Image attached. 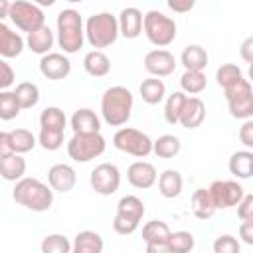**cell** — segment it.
<instances>
[{
  "label": "cell",
  "instance_id": "ba28073f",
  "mask_svg": "<svg viewBox=\"0 0 253 253\" xmlns=\"http://www.w3.org/2000/svg\"><path fill=\"white\" fill-rule=\"evenodd\" d=\"M105 138L101 132L97 134H73L67 142V154L75 162H89L105 152Z\"/></svg>",
  "mask_w": 253,
  "mask_h": 253
},
{
  "label": "cell",
  "instance_id": "7bdbcfd3",
  "mask_svg": "<svg viewBox=\"0 0 253 253\" xmlns=\"http://www.w3.org/2000/svg\"><path fill=\"white\" fill-rule=\"evenodd\" d=\"M237 215L241 221H253V196L245 194L243 200L237 204Z\"/></svg>",
  "mask_w": 253,
  "mask_h": 253
},
{
  "label": "cell",
  "instance_id": "681fc988",
  "mask_svg": "<svg viewBox=\"0 0 253 253\" xmlns=\"http://www.w3.org/2000/svg\"><path fill=\"white\" fill-rule=\"evenodd\" d=\"M146 253H172V251H170L168 243H148Z\"/></svg>",
  "mask_w": 253,
  "mask_h": 253
},
{
  "label": "cell",
  "instance_id": "ee69618b",
  "mask_svg": "<svg viewBox=\"0 0 253 253\" xmlns=\"http://www.w3.org/2000/svg\"><path fill=\"white\" fill-rule=\"evenodd\" d=\"M14 81H16V73H14L12 65L6 63L4 59H0V91H6Z\"/></svg>",
  "mask_w": 253,
  "mask_h": 253
},
{
  "label": "cell",
  "instance_id": "52a82bcc",
  "mask_svg": "<svg viewBox=\"0 0 253 253\" xmlns=\"http://www.w3.org/2000/svg\"><path fill=\"white\" fill-rule=\"evenodd\" d=\"M113 144L117 150L126 152L130 156L136 158H146L152 152V140L148 134H144L138 128H130V126H123L115 132L113 136Z\"/></svg>",
  "mask_w": 253,
  "mask_h": 253
},
{
  "label": "cell",
  "instance_id": "9a60e30c",
  "mask_svg": "<svg viewBox=\"0 0 253 253\" xmlns=\"http://www.w3.org/2000/svg\"><path fill=\"white\" fill-rule=\"evenodd\" d=\"M156 168L150 164V162H144V160H136L128 166L126 170V180L130 186L138 188V190H146V188H152L156 184Z\"/></svg>",
  "mask_w": 253,
  "mask_h": 253
},
{
  "label": "cell",
  "instance_id": "83f0119b",
  "mask_svg": "<svg viewBox=\"0 0 253 253\" xmlns=\"http://www.w3.org/2000/svg\"><path fill=\"white\" fill-rule=\"evenodd\" d=\"M192 211L198 219H210L215 213V206L211 202L208 188H198L192 194Z\"/></svg>",
  "mask_w": 253,
  "mask_h": 253
},
{
  "label": "cell",
  "instance_id": "bcb514c9",
  "mask_svg": "<svg viewBox=\"0 0 253 253\" xmlns=\"http://www.w3.org/2000/svg\"><path fill=\"white\" fill-rule=\"evenodd\" d=\"M168 8L184 14V12H190L194 8V2L192 0H168Z\"/></svg>",
  "mask_w": 253,
  "mask_h": 253
},
{
  "label": "cell",
  "instance_id": "d4e9b609",
  "mask_svg": "<svg viewBox=\"0 0 253 253\" xmlns=\"http://www.w3.org/2000/svg\"><path fill=\"white\" fill-rule=\"evenodd\" d=\"M227 166H229V172L235 178H239V180L251 178V174H253V152H249V150L233 152Z\"/></svg>",
  "mask_w": 253,
  "mask_h": 253
},
{
  "label": "cell",
  "instance_id": "603a6c76",
  "mask_svg": "<svg viewBox=\"0 0 253 253\" xmlns=\"http://www.w3.org/2000/svg\"><path fill=\"white\" fill-rule=\"evenodd\" d=\"M26 174V160L22 158V154H8L4 158H0V176L8 182H18L22 180Z\"/></svg>",
  "mask_w": 253,
  "mask_h": 253
},
{
  "label": "cell",
  "instance_id": "7a4b0ae2",
  "mask_svg": "<svg viewBox=\"0 0 253 253\" xmlns=\"http://www.w3.org/2000/svg\"><path fill=\"white\" fill-rule=\"evenodd\" d=\"M12 198L16 204L32 211H47L53 204V190L38 178H22L16 182Z\"/></svg>",
  "mask_w": 253,
  "mask_h": 253
},
{
  "label": "cell",
  "instance_id": "ffe728a7",
  "mask_svg": "<svg viewBox=\"0 0 253 253\" xmlns=\"http://www.w3.org/2000/svg\"><path fill=\"white\" fill-rule=\"evenodd\" d=\"M24 49V40L18 32H14L10 26L0 22V57L12 59L18 57Z\"/></svg>",
  "mask_w": 253,
  "mask_h": 253
},
{
  "label": "cell",
  "instance_id": "9c48e42d",
  "mask_svg": "<svg viewBox=\"0 0 253 253\" xmlns=\"http://www.w3.org/2000/svg\"><path fill=\"white\" fill-rule=\"evenodd\" d=\"M8 18L16 24L18 30L28 32V34H32L38 28L45 26V16H43L42 8L38 4H34V2H26V0L10 2Z\"/></svg>",
  "mask_w": 253,
  "mask_h": 253
},
{
  "label": "cell",
  "instance_id": "7402d4cb",
  "mask_svg": "<svg viewBox=\"0 0 253 253\" xmlns=\"http://www.w3.org/2000/svg\"><path fill=\"white\" fill-rule=\"evenodd\" d=\"M208 51L198 43L186 45L180 55V61L186 67V71H204L208 67Z\"/></svg>",
  "mask_w": 253,
  "mask_h": 253
},
{
  "label": "cell",
  "instance_id": "ac0fdd59",
  "mask_svg": "<svg viewBox=\"0 0 253 253\" xmlns=\"http://www.w3.org/2000/svg\"><path fill=\"white\" fill-rule=\"evenodd\" d=\"M206 119V105L200 97H186L178 123L184 128H198Z\"/></svg>",
  "mask_w": 253,
  "mask_h": 253
},
{
  "label": "cell",
  "instance_id": "30bf717a",
  "mask_svg": "<svg viewBox=\"0 0 253 253\" xmlns=\"http://www.w3.org/2000/svg\"><path fill=\"white\" fill-rule=\"evenodd\" d=\"M223 93H225V101H227V107L233 119L249 121L253 117V89L247 79H241L235 87Z\"/></svg>",
  "mask_w": 253,
  "mask_h": 253
},
{
  "label": "cell",
  "instance_id": "6da1fadb",
  "mask_svg": "<svg viewBox=\"0 0 253 253\" xmlns=\"http://www.w3.org/2000/svg\"><path fill=\"white\" fill-rule=\"evenodd\" d=\"M132 93L123 85L109 87L101 97V115L107 125L123 126L128 123L132 113Z\"/></svg>",
  "mask_w": 253,
  "mask_h": 253
},
{
  "label": "cell",
  "instance_id": "f6af8a7d",
  "mask_svg": "<svg viewBox=\"0 0 253 253\" xmlns=\"http://www.w3.org/2000/svg\"><path fill=\"white\" fill-rule=\"evenodd\" d=\"M239 140L247 146V148H251L253 146V121L249 119V121H245L243 123V126L239 128Z\"/></svg>",
  "mask_w": 253,
  "mask_h": 253
},
{
  "label": "cell",
  "instance_id": "e575fe53",
  "mask_svg": "<svg viewBox=\"0 0 253 253\" xmlns=\"http://www.w3.org/2000/svg\"><path fill=\"white\" fill-rule=\"evenodd\" d=\"M215 79H217L219 87H221L223 91H227V89L235 87V85H237L241 79H245V77H243V73H241V69H239L237 65H233V63H223V65L217 69Z\"/></svg>",
  "mask_w": 253,
  "mask_h": 253
},
{
  "label": "cell",
  "instance_id": "484cf974",
  "mask_svg": "<svg viewBox=\"0 0 253 253\" xmlns=\"http://www.w3.org/2000/svg\"><path fill=\"white\" fill-rule=\"evenodd\" d=\"M26 43H28V47H30L34 53L45 55V53H49V49H51V45H53V32L49 30V26H42V28H38L36 32L28 34Z\"/></svg>",
  "mask_w": 253,
  "mask_h": 253
},
{
  "label": "cell",
  "instance_id": "e0dca14e",
  "mask_svg": "<svg viewBox=\"0 0 253 253\" xmlns=\"http://www.w3.org/2000/svg\"><path fill=\"white\" fill-rule=\"evenodd\" d=\"M117 22H119V34L126 40H134L142 34V12L138 8L132 6L123 8Z\"/></svg>",
  "mask_w": 253,
  "mask_h": 253
},
{
  "label": "cell",
  "instance_id": "f907efd6",
  "mask_svg": "<svg viewBox=\"0 0 253 253\" xmlns=\"http://www.w3.org/2000/svg\"><path fill=\"white\" fill-rule=\"evenodd\" d=\"M251 45H253V40H251V38H247V40L243 42V45H241V55H243V59H245L247 63L251 61V49H253Z\"/></svg>",
  "mask_w": 253,
  "mask_h": 253
},
{
  "label": "cell",
  "instance_id": "c3c4849f",
  "mask_svg": "<svg viewBox=\"0 0 253 253\" xmlns=\"http://www.w3.org/2000/svg\"><path fill=\"white\" fill-rule=\"evenodd\" d=\"M12 140H10V132L6 130H0V158L12 154Z\"/></svg>",
  "mask_w": 253,
  "mask_h": 253
},
{
  "label": "cell",
  "instance_id": "2e32d148",
  "mask_svg": "<svg viewBox=\"0 0 253 253\" xmlns=\"http://www.w3.org/2000/svg\"><path fill=\"white\" fill-rule=\"evenodd\" d=\"M47 182H49V188L53 192L67 194V192L73 190V186L77 182V174L69 164H63V162L61 164H53L47 170Z\"/></svg>",
  "mask_w": 253,
  "mask_h": 253
},
{
  "label": "cell",
  "instance_id": "7c38bea8",
  "mask_svg": "<svg viewBox=\"0 0 253 253\" xmlns=\"http://www.w3.org/2000/svg\"><path fill=\"white\" fill-rule=\"evenodd\" d=\"M91 188L101 194V196H111L119 190L121 186V172L115 164H109V162H103L99 166H95L91 170Z\"/></svg>",
  "mask_w": 253,
  "mask_h": 253
},
{
  "label": "cell",
  "instance_id": "3957f363",
  "mask_svg": "<svg viewBox=\"0 0 253 253\" xmlns=\"http://www.w3.org/2000/svg\"><path fill=\"white\" fill-rule=\"evenodd\" d=\"M85 30L81 14L73 8H65L57 14V43L63 53H75L83 47Z\"/></svg>",
  "mask_w": 253,
  "mask_h": 253
},
{
  "label": "cell",
  "instance_id": "f546056e",
  "mask_svg": "<svg viewBox=\"0 0 253 253\" xmlns=\"http://www.w3.org/2000/svg\"><path fill=\"white\" fill-rule=\"evenodd\" d=\"M182 148V142L174 134H162L156 140H152V152L158 158H174Z\"/></svg>",
  "mask_w": 253,
  "mask_h": 253
},
{
  "label": "cell",
  "instance_id": "5b68a950",
  "mask_svg": "<svg viewBox=\"0 0 253 253\" xmlns=\"http://www.w3.org/2000/svg\"><path fill=\"white\" fill-rule=\"evenodd\" d=\"M142 30L148 42L156 47H166L176 38V22L158 10H150L142 16Z\"/></svg>",
  "mask_w": 253,
  "mask_h": 253
},
{
  "label": "cell",
  "instance_id": "44dd1931",
  "mask_svg": "<svg viewBox=\"0 0 253 253\" xmlns=\"http://www.w3.org/2000/svg\"><path fill=\"white\" fill-rule=\"evenodd\" d=\"M156 180H158V192H160L164 198L172 200V198H178V196L182 194L184 180H182V174H180L178 170L168 168V170H164Z\"/></svg>",
  "mask_w": 253,
  "mask_h": 253
},
{
  "label": "cell",
  "instance_id": "4316f807",
  "mask_svg": "<svg viewBox=\"0 0 253 253\" xmlns=\"http://www.w3.org/2000/svg\"><path fill=\"white\" fill-rule=\"evenodd\" d=\"M83 67H85V71H87L91 77H105V75H109V71H111V59H109L103 51L93 49V51L85 53V57H83Z\"/></svg>",
  "mask_w": 253,
  "mask_h": 253
},
{
  "label": "cell",
  "instance_id": "74e56055",
  "mask_svg": "<svg viewBox=\"0 0 253 253\" xmlns=\"http://www.w3.org/2000/svg\"><path fill=\"white\" fill-rule=\"evenodd\" d=\"M166 243L172 253H190L196 241L190 231H170V237Z\"/></svg>",
  "mask_w": 253,
  "mask_h": 253
},
{
  "label": "cell",
  "instance_id": "5bb4252c",
  "mask_svg": "<svg viewBox=\"0 0 253 253\" xmlns=\"http://www.w3.org/2000/svg\"><path fill=\"white\" fill-rule=\"evenodd\" d=\"M144 69L152 77H166L174 73L176 69V59L168 49H152L144 55Z\"/></svg>",
  "mask_w": 253,
  "mask_h": 253
},
{
  "label": "cell",
  "instance_id": "8d00e7d4",
  "mask_svg": "<svg viewBox=\"0 0 253 253\" xmlns=\"http://www.w3.org/2000/svg\"><path fill=\"white\" fill-rule=\"evenodd\" d=\"M10 140H12V150L16 154H26L36 146V136L28 130V128H16L10 132Z\"/></svg>",
  "mask_w": 253,
  "mask_h": 253
},
{
  "label": "cell",
  "instance_id": "ab89813d",
  "mask_svg": "<svg viewBox=\"0 0 253 253\" xmlns=\"http://www.w3.org/2000/svg\"><path fill=\"white\" fill-rule=\"evenodd\" d=\"M20 105L14 95V91H0V119L2 121H12L20 115Z\"/></svg>",
  "mask_w": 253,
  "mask_h": 253
},
{
  "label": "cell",
  "instance_id": "d6986e66",
  "mask_svg": "<svg viewBox=\"0 0 253 253\" xmlns=\"http://www.w3.org/2000/svg\"><path fill=\"white\" fill-rule=\"evenodd\" d=\"M73 134H97L101 132V121L91 109H77L71 117Z\"/></svg>",
  "mask_w": 253,
  "mask_h": 253
},
{
  "label": "cell",
  "instance_id": "d6a6232c",
  "mask_svg": "<svg viewBox=\"0 0 253 253\" xmlns=\"http://www.w3.org/2000/svg\"><path fill=\"white\" fill-rule=\"evenodd\" d=\"M65 113L59 107H45L40 115V128L49 130H65Z\"/></svg>",
  "mask_w": 253,
  "mask_h": 253
},
{
  "label": "cell",
  "instance_id": "1f68e13d",
  "mask_svg": "<svg viewBox=\"0 0 253 253\" xmlns=\"http://www.w3.org/2000/svg\"><path fill=\"white\" fill-rule=\"evenodd\" d=\"M170 237V227L160 221V219H152L148 223H144L142 227V239L144 243H166Z\"/></svg>",
  "mask_w": 253,
  "mask_h": 253
},
{
  "label": "cell",
  "instance_id": "277c9868",
  "mask_svg": "<svg viewBox=\"0 0 253 253\" xmlns=\"http://www.w3.org/2000/svg\"><path fill=\"white\" fill-rule=\"evenodd\" d=\"M83 30H85L87 42L97 51H101L103 47L113 45L117 42V38H119V22H117V16H113L109 12H99V14L89 16Z\"/></svg>",
  "mask_w": 253,
  "mask_h": 253
},
{
  "label": "cell",
  "instance_id": "60d3db41",
  "mask_svg": "<svg viewBox=\"0 0 253 253\" xmlns=\"http://www.w3.org/2000/svg\"><path fill=\"white\" fill-rule=\"evenodd\" d=\"M38 142L42 144L43 150H57L63 144V130H49V128H40Z\"/></svg>",
  "mask_w": 253,
  "mask_h": 253
},
{
  "label": "cell",
  "instance_id": "7dc6e473",
  "mask_svg": "<svg viewBox=\"0 0 253 253\" xmlns=\"http://www.w3.org/2000/svg\"><path fill=\"white\" fill-rule=\"evenodd\" d=\"M239 237L243 239V243L253 245V221H243L239 225Z\"/></svg>",
  "mask_w": 253,
  "mask_h": 253
},
{
  "label": "cell",
  "instance_id": "d590c367",
  "mask_svg": "<svg viewBox=\"0 0 253 253\" xmlns=\"http://www.w3.org/2000/svg\"><path fill=\"white\" fill-rule=\"evenodd\" d=\"M186 97L182 91H174L172 95H168L166 99V105H164V119L168 125H178V119H180V113L184 109V103H186Z\"/></svg>",
  "mask_w": 253,
  "mask_h": 253
},
{
  "label": "cell",
  "instance_id": "816d5d0a",
  "mask_svg": "<svg viewBox=\"0 0 253 253\" xmlns=\"http://www.w3.org/2000/svg\"><path fill=\"white\" fill-rule=\"evenodd\" d=\"M8 12H10V2L8 0H0V22L4 18H8Z\"/></svg>",
  "mask_w": 253,
  "mask_h": 253
},
{
  "label": "cell",
  "instance_id": "4fadbf2b",
  "mask_svg": "<svg viewBox=\"0 0 253 253\" xmlns=\"http://www.w3.org/2000/svg\"><path fill=\"white\" fill-rule=\"evenodd\" d=\"M40 73L51 81L65 79L71 73V61L63 53L49 51V53L42 55V59H40Z\"/></svg>",
  "mask_w": 253,
  "mask_h": 253
},
{
  "label": "cell",
  "instance_id": "f1b7e54d",
  "mask_svg": "<svg viewBox=\"0 0 253 253\" xmlns=\"http://www.w3.org/2000/svg\"><path fill=\"white\" fill-rule=\"evenodd\" d=\"M140 91V97L144 103L148 105H158L164 97H166V85L162 79H156V77H150V79H144L138 87Z\"/></svg>",
  "mask_w": 253,
  "mask_h": 253
},
{
  "label": "cell",
  "instance_id": "f35d334b",
  "mask_svg": "<svg viewBox=\"0 0 253 253\" xmlns=\"http://www.w3.org/2000/svg\"><path fill=\"white\" fill-rule=\"evenodd\" d=\"M42 253H71V243L61 233H49L42 239Z\"/></svg>",
  "mask_w": 253,
  "mask_h": 253
},
{
  "label": "cell",
  "instance_id": "4dcf8cb0",
  "mask_svg": "<svg viewBox=\"0 0 253 253\" xmlns=\"http://www.w3.org/2000/svg\"><path fill=\"white\" fill-rule=\"evenodd\" d=\"M14 95H16V99H18L20 109H32V107H36L38 101H40V89H38V85L32 83V81H22V83H18Z\"/></svg>",
  "mask_w": 253,
  "mask_h": 253
},
{
  "label": "cell",
  "instance_id": "8992f818",
  "mask_svg": "<svg viewBox=\"0 0 253 253\" xmlns=\"http://www.w3.org/2000/svg\"><path fill=\"white\" fill-rule=\"evenodd\" d=\"M144 215V204L136 196H123L117 204V215L113 219V229L119 235H130L136 231Z\"/></svg>",
  "mask_w": 253,
  "mask_h": 253
},
{
  "label": "cell",
  "instance_id": "8fae6325",
  "mask_svg": "<svg viewBox=\"0 0 253 253\" xmlns=\"http://www.w3.org/2000/svg\"><path fill=\"white\" fill-rule=\"evenodd\" d=\"M208 192L211 196V202H213L215 210L233 208L245 196V190L237 180H215V182H211Z\"/></svg>",
  "mask_w": 253,
  "mask_h": 253
},
{
  "label": "cell",
  "instance_id": "cb8c5ba5",
  "mask_svg": "<svg viewBox=\"0 0 253 253\" xmlns=\"http://www.w3.org/2000/svg\"><path fill=\"white\" fill-rule=\"evenodd\" d=\"M71 253H103V237L95 231H79L71 243Z\"/></svg>",
  "mask_w": 253,
  "mask_h": 253
},
{
  "label": "cell",
  "instance_id": "836d02e7",
  "mask_svg": "<svg viewBox=\"0 0 253 253\" xmlns=\"http://www.w3.org/2000/svg\"><path fill=\"white\" fill-rule=\"evenodd\" d=\"M180 85H182V93L186 95H200L208 81H206V75L204 71H184L182 77H180Z\"/></svg>",
  "mask_w": 253,
  "mask_h": 253
},
{
  "label": "cell",
  "instance_id": "b9f144b4",
  "mask_svg": "<svg viewBox=\"0 0 253 253\" xmlns=\"http://www.w3.org/2000/svg\"><path fill=\"white\" fill-rule=\"evenodd\" d=\"M213 253H241V245H239V241L233 235L223 233V235L215 237V241H213Z\"/></svg>",
  "mask_w": 253,
  "mask_h": 253
}]
</instances>
